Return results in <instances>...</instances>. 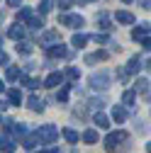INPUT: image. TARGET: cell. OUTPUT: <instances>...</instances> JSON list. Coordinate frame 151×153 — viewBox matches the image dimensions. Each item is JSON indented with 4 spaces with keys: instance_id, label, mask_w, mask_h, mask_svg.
<instances>
[{
    "instance_id": "obj_1",
    "label": "cell",
    "mask_w": 151,
    "mask_h": 153,
    "mask_svg": "<svg viewBox=\"0 0 151 153\" xmlns=\"http://www.w3.org/2000/svg\"><path fill=\"white\" fill-rule=\"evenodd\" d=\"M37 136H39L42 143H54L56 139H59V129H56L54 124H42L39 129H37Z\"/></svg>"
},
{
    "instance_id": "obj_2",
    "label": "cell",
    "mask_w": 151,
    "mask_h": 153,
    "mask_svg": "<svg viewBox=\"0 0 151 153\" xmlns=\"http://www.w3.org/2000/svg\"><path fill=\"white\" fill-rule=\"evenodd\" d=\"M127 139H129L127 131H112V134H107V139H105V148H107V153H115L117 146H120L122 141H127Z\"/></svg>"
},
{
    "instance_id": "obj_3",
    "label": "cell",
    "mask_w": 151,
    "mask_h": 153,
    "mask_svg": "<svg viewBox=\"0 0 151 153\" xmlns=\"http://www.w3.org/2000/svg\"><path fill=\"white\" fill-rule=\"evenodd\" d=\"M90 88H95V90H107V88H110V73H105V71L93 73V75H90Z\"/></svg>"
},
{
    "instance_id": "obj_4",
    "label": "cell",
    "mask_w": 151,
    "mask_h": 153,
    "mask_svg": "<svg viewBox=\"0 0 151 153\" xmlns=\"http://www.w3.org/2000/svg\"><path fill=\"white\" fill-rule=\"evenodd\" d=\"M59 22H61L64 27H83V25H85V20H83L81 15H61Z\"/></svg>"
},
{
    "instance_id": "obj_5",
    "label": "cell",
    "mask_w": 151,
    "mask_h": 153,
    "mask_svg": "<svg viewBox=\"0 0 151 153\" xmlns=\"http://www.w3.org/2000/svg\"><path fill=\"white\" fill-rule=\"evenodd\" d=\"M46 53L51 56V59H66V56H68V49H66L64 44L56 42L54 46H46Z\"/></svg>"
},
{
    "instance_id": "obj_6",
    "label": "cell",
    "mask_w": 151,
    "mask_h": 153,
    "mask_svg": "<svg viewBox=\"0 0 151 153\" xmlns=\"http://www.w3.org/2000/svg\"><path fill=\"white\" fill-rule=\"evenodd\" d=\"M25 32H27V27H25L22 22H15V25L7 29V36H10V39H15V42H20L22 36H25Z\"/></svg>"
},
{
    "instance_id": "obj_7",
    "label": "cell",
    "mask_w": 151,
    "mask_h": 153,
    "mask_svg": "<svg viewBox=\"0 0 151 153\" xmlns=\"http://www.w3.org/2000/svg\"><path fill=\"white\" fill-rule=\"evenodd\" d=\"M39 42H42L44 46H49V44H54V42H59V32H56V29H49V32H44V34L39 36Z\"/></svg>"
},
{
    "instance_id": "obj_8",
    "label": "cell",
    "mask_w": 151,
    "mask_h": 153,
    "mask_svg": "<svg viewBox=\"0 0 151 153\" xmlns=\"http://www.w3.org/2000/svg\"><path fill=\"white\" fill-rule=\"evenodd\" d=\"M61 83H64V75L61 73H51L49 78L44 80V88H59Z\"/></svg>"
},
{
    "instance_id": "obj_9",
    "label": "cell",
    "mask_w": 151,
    "mask_h": 153,
    "mask_svg": "<svg viewBox=\"0 0 151 153\" xmlns=\"http://www.w3.org/2000/svg\"><path fill=\"white\" fill-rule=\"evenodd\" d=\"M146 34H149V25H141V27H134V29H132V39H134V42H141V39H144Z\"/></svg>"
},
{
    "instance_id": "obj_10",
    "label": "cell",
    "mask_w": 151,
    "mask_h": 153,
    "mask_svg": "<svg viewBox=\"0 0 151 153\" xmlns=\"http://www.w3.org/2000/svg\"><path fill=\"white\" fill-rule=\"evenodd\" d=\"M93 122H95L98 129H110V119L105 117L102 112H95V117H93Z\"/></svg>"
},
{
    "instance_id": "obj_11",
    "label": "cell",
    "mask_w": 151,
    "mask_h": 153,
    "mask_svg": "<svg viewBox=\"0 0 151 153\" xmlns=\"http://www.w3.org/2000/svg\"><path fill=\"white\" fill-rule=\"evenodd\" d=\"M115 17H117V22H122V25H134V15L127 12V10H120Z\"/></svg>"
},
{
    "instance_id": "obj_12",
    "label": "cell",
    "mask_w": 151,
    "mask_h": 153,
    "mask_svg": "<svg viewBox=\"0 0 151 153\" xmlns=\"http://www.w3.org/2000/svg\"><path fill=\"white\" fill-rule=\"evenodd\" d=\"M107 51H95V53H90V56H85V63H98V61H105L107 59Z\"/></svg>"
},
{
    "instance_id": "obj_13",
    "label": "cell",
    "mask_w": 151,
    "mask_h": 153,
    "mask_svg": "<svg viewBox=\"0 0 151 153\" xmlns=\"http://www.w3.org/2000/svg\"><path fill=\"white\" fill-rule=\"evenodd\" d=\"M5 80H10V83L20 80V68H15V66H7V68H5Z\"/></svg>"
},
{
    "instance_id": "obj_14",
    "label": "cell",
    "mask_w": 151,
    "mask_h": 153,
    "mask_svg": "<svg viewBox=\"0 0 151 153\" xmlns=\"http://www.w3.org/2000/svg\"><path fill=\"white\" fill-rule=\"evenodd\" d=\"M0 151L12 153V151H15V141H12V139H7V136H0Z\"/></svg>"
},
{
    "instance_id": "obj_15",
    "label": "cell",
    "mask_w": 151,
    "mask_h": 153,
    "mask_svg": "<svg viewBox=\"0 0 151 153\" xmlns=\"http://www.w3.org/2000/svg\"><path fill=\"white\" fill-rule=\"evenodd\" d=\"M37 143H39V136H37V134H34V136H27V134H25V136H22V146L27 148V151H32Z\"/></svg>"
},
{
    "instance_id": "obj_16",
    "label": "cell",
    "mask_w": 151,
    "mask_h": 153,
    "mask_svg": "<svg viewBox=\"0 0 151 153\" xmlns=\"http://www.w3.org/2000/svg\"><path fill=\"white\" fill-rule=\"evenodd\" d=\"M139 68H141V61L137 59V56H134V59H129V63H127V73H129V75L139 73Z\"/></svg>"
},
{
    "instance_id": "obj_17",
    "label": "cell",
    "mask_w": 151,
    "mask_h": 153,
    "mask_svg": "<svg viewBox=\"0 0 151 153\" xmlns=\"http://www.w3.org/2000/svg\"><path fill=\"white\" fill-rule=\"evenodd\" d=\"M7 100H10V105H20V102H22V92L17 90V88H12V90L7 92Z\"/></svg>"
},
{
    "instance_id": "obj_18",
    "label": "cell",
    "mask_w": 151,
    "mask_h": 153,
    "mask_svg": "<svg viewBox=\"0 0 151 153\" xmlns=\"http://www.w3.org/2000/svg\"><path fill=\"white\" fill-rule=\"evenodd\" d=\"M25 25H27L29 29H42V27H44V22H42V17H37V15H32V17H29V20H27Z\"/></svg>"
},
{
    "instance_id": "obj_19",
    "label": "cell",
    "mask_w": 151,
    "mask_h": 153,
    "mask_svg": "<svg viewBox=\"0 0 151 153\" xmlns=\"http://www.w3.org/2000/svg\"><path fill=\"white\" fill-rule=\"evenodd\" d=\"M112 119H115V122H124V119H127V109L117 105L115 109H112Z\"/></svg>"
},
{
    "instance_id": "obj_20",
    "label": "cell",
    "mask_w": 151,
    "mask_h": 153,
    "mask_svg": "<svg viewBox=\"0 0 151 153\" xmlns=\"http://www.w3.org/2000/svg\"><path fill=\"white\" fill-rule=\"evenodd\" d=\"M29 109H34V112H44V102L37 97V95H32V97H29Z\"/></svg>"
},
{
    "instance_id": "obj_21",
    "label": "cell",
    "mask_w": 151,
    "mask_h": 153,
    "mask_svg": "<svg viewBox=\"0 0 151 153\" xmlns=\"http://www.w3.org/2000/svg\"><path fill=\"white\" fill-rule=\"evenodd\" d=\"M134 100H137V92H134V90H127V92L122 95V105H127V107L134 105Z\"/></svg>"
},
{
    "instance_id": "obj_22",
    "label": "cell",
    "mask_w": 151,
    "mask_h": 153,
    "mask_svg": "<svg viewBox=\"0 0 151 153\" xmlns=\"http://www.w3.org/2000/svg\"><path fill=\"white\" fill-rule=\"evenodd\" d=\"M134 92H149V80L146 78H137V85H134Z\"/></svg>"
},
{
    "instance_id": "obj_23",
    "label": "cell",
    "mask_w": 151,
    "mask_h": 153,
    "mask_svg": "<svg viewBox=\"0 0 151 153\" xmlns=\"http://www.w3.org/2000/svg\"><path fill=\"white\" fill-rule=\"evenodd\" d=\"M85 42H88V36H85V34H73V39H71V44H73L76 49L85 46Z\"/></svg>"
},
{
    "instance_id": "obj_24",
    "label": "cell",
    "mask_w": 151,
    "mask_h": 153,
    "mask_svg": "<svg viewBox=\"0 0 151 153\" xmlns=\"http://www.w3.org/2000/svg\"><path fill=\"white\" fill-rule=\"evenodd\" d=\"M83 141H85V143H95V141H98V131H95V129H88V131L83 134Z\"/></svg>"
},
{
    "instance_id": "obj_25",
    "label": "cell",
    "mask_w": 151,
    "mask_h": 153,
    "mask_svg": "<svg viewBox=\"0 0 151 153\" xmlns=\"http://www.w3.org/2000/svg\"><path fill=\"white\" fill-rule=\"evenodd\" d=\"M64 139L71 141V143H78V131H73V129H64Z\"/></svg>"
},
{
    "instance_id": "obj_26",
    "label": "cell",
    "mask_w": 151,
    "mask_h": 153,
    "mask_svg": "<svg viewBox=\"0 0 151 153\" xmlns=\"http://www.w3.org/2000/svg\"><path fill=\"white\" fill-rule=\"evenodd\" d=\"M29 17H32V10L29 7H22L20 12H17V22H27Z\"/></svg>"
},
{
    "instance_id": "obj_27",
    "label": "cell",
    "mask_w": 151,
    "mask_h": 153,
    "mask_svg": "<svg viewBox=\"0 0 151 153\" xmlns=\"http://www.w3.org/2000/svg\"><path fill=\"white\" fill-rule=\"evenodd\" d=\"M17 53H32V44H27V42H17Z\"/></svg>"
},
{
    "instance_id": "obj_28",
    "label": "cell",
    "mask_w": 151,
    "mask_h": 153,
    "mask_svg": "<svg viewBox=\"0 0 151 153\" xmlns=\"http://www.w3.org/2000/svg\"><path fill=\"white\" fill-rule=\"evenodd\" d=\"M98 20H100V29H110V20H107V15H105V12L98 15Z\"/></svg>"
},
{
    "instance_id": "obj_29",
    "label": "cell",
    "mask_w": 151,
    "mask_h": 153,
    "mask_svg": "<svg viewBox=\"0 0 151 153\" xmlns=\"http://www.w3.org/2000/svg\"><path fill=\"white\" fill-rule=\"evenodd\" d=\"M88 107H90V109H95V112H100V109L105 107V102H102V100H90Z\"/></svg>"
},
{
    "instance_id": "obj_30",
    "label": "cell",
    "mask_w": 151,
    "mask_h": 153,
    "mask_svg": "<svg viewBox=\"0 0 151 153\" xmlns=\"http://www.w3.org/2000/svg\"><path fill=\"white\" fill-rule=\"evenodd\" d=\"M12 131L17 134V136H25V134H27V126H25V124H12Z\"/></svg>"
},
{
    "instance_id": "obj_31",
    "label": "cell",
    "mask_w": 151,
    "mask_h": 153,
    "mask_svg": "<svg viewBox=\"0 0 151 153\" xmlns=\"http://www.w3.org/2000/svg\"><path fill=\"white\" fill-rule=\"evenodd\" d=\"M56 100H59V102H66V100H68V85L59 90V95H56Z\"/></svg>"
},
{
    "instance_id": "obj_32",
    "label": "cell",
    "mask_w": 151,
    "mask_h": 153,
    "mask_svg": "<svg viewBox=\"0 0 151 153\" xmlns=\"http://www.w3.org/2000/svg\"><path fill=\"white\" fill-rule=\"evenodd\" d=\"M49 10H51V0H42V3H39V12H42V15H46Z\"/></svg>"
},
{
    "instance_id": "obj_33",
    "label": "cell",
    "mask_w": 151,
    "mask_h": 153,
    "mask_svg": "<svg viewBox=\"0 0 151 153\" xmlns=\"http://www.w3.org/2000/svg\"><path fill=\"white\" fill-rule=\"evenodd\" d=\"M66 78L68 80H78V68H68L66 71Z\"/></svg>"
},
{
    "instance_id": "obj_34",
    "label": "cell",
    "mask_w": 151,
    "mask_h": 153,
    "mask_svg": "<svg viewBox=\"0 0 151 153\" xmlns=\"http://www.w3.org/2000/svg\"><path fill=\"white\" fill-rule=\"evenodd\" d=\"M71 3H73V0H56V5H59L61 10H66V7H71Z\"/></svg>"
},
{
    "instance_id": "obj_35",
    "label": "cell",
    "mask_w": 151,
    "mask_h": 153,
    "mask_svg": "<svg viewBox=\"0 0 151 153\" xmlns=\"http://www.w3.org/2000/svg\"><path fill=\"white\" fill-rule=\"evenodd\" d=\"M93 42H98V44H107V36H105V34H95V36H93Z\"/></svg>"
},
{
    "instance_id": "obj_36",
    "label": "cell",
    "mask_w": 151,
    "mask_h": 153,
    "mask_svg": "<svg viewBox=\"0 0 151 153\" xmlns=\"http://www.w3.org/2000/svg\"><path fill=\"white\" fill-rule=\"evenodd\" d=\"M141 44H144V49H146V51H151V39H149V36H144Z\"/></svg>"
},
{
    "instance_id": "obj_37",
    "label": "cell",
    "mask_w": 151,
    "mask_h": 153,
    "mask_svg": "<svg viewBox=\"0 0 151 153\" xmlns=\"http://www.w3.org/2000/svg\"><path fill=\"white\" fill-rule=\"evenodd\" d=\"M7 5H10V7H20L22 0H7Z\"/></svg>"
},
{
    "instance_id": "obj_38",
    "label": "cell",
    "mask_w": 151,
    "mask_h": 153,
    "mask_svg": "<svg viewBox=\"0 0 151 153\" xmlns=\"http://www.w3.org/2000/svg\"><path fill=\"white\" fill-rule=\"evenodd\" d=\"M7 107H10V102H7V100H0V112H5Z\"/></svg>"
},
{
    "instance_id": "obj_39",
    "label": "cell",
    "mask_w": 151,
    "mask_h": 153,
    "mask_svg": "<svg viewBox=\"0 0 151 153\" xmlns=\"http://www.w3.org/2000/svg\"><path fill=\"white\" fill-rule=\"evenodd\" d=\"M0 63H7V53H5L3 49H0Z\"/></svg>"
},
{
    "instance_id": "obj_40",
    "label": "cell",
    "mask_w": 151,
    "mask_h": 153,
    "mask_svg": "<svg viewBox=\"0 0 151 153\" xmlns=\"http://www.w3.org/2000/svg\"><path fill=\"white\" fill-rule=\"evenodd\" d=\"M141 7L144 10H151V0H141Z\"/></svg>"
},
{
    "instance_id": "obj_41",
    "label": "cell",
    "mask_w": 151,
    "mask_h": 153,
    "mask_svg": "<svg viewBox=\"0 0 151 153\" xmlns=\"http://www.w3.org/2000/svg\"><path fill=\"white\" fill-rule=\"evenodd\" d=\"M39 153H59L56 148H44V151H39Z\"/></svg>"
},
{
    "instance_id": "obj_42",
    "label": "cell",
    "mask_w": 151,
    "mask_h": 153,
    "mask_svg": "<svg viewBox=\"0 0 151 153\" xmlns=\"http://www.w3.org/2000/svg\"><path fill=\"white\" fill-rule=\"evenodd\" d=\"M76 3H81V5H85V3H93V0H76Z\"/></svg>"
},
{
    "instance_id": "obj_43",
    "label": "cell",
    "mask_w": 151,
    "mask_h": 153,
    "mask_svg": "<svg viewBox=\"0 0 151 153\" xmlns=\"http://www.w3.org/2000/svg\"><path fill=\"white\" fill-rule=\"evenodd\" d=\"M146 71H151V59H149V61H146Z\"/></svg>"
},
{
    "instance_id": "obj_44",
    "label": "cell",
    "mask_w": 151,
    "mask_h": 153,
    "mask_svg": "<svg viewBox=\"0 0 151 153\" xmlns=\"http://www.w3.org/2000/svg\"><path fill=\"white\" fill-rule=\"evenodd\" d=\"M3 90H5V83H3V80H0V92H3Z\"/></svg>"
},
{
    "instance_id": "obj_45",
    "label": "cell",
    "mask_w": 151,
    "mask_h": 153,
    "mask_svg": "<svg viewBox=\"0 0 151 153\" xmlns=\"http://www.w3.org/2000/svg\"><path fill=\"white\" fill-rule=\"evenodd\" d=\"M146 151H149V153H151V143H146Z\"/></svg>"
},
{
    "instance_id": "obj_46",
    "label": "cell",
    "mask_w": 151,
    "mask_h": 153,
    "mask_svg": "<svg viewBox=\"0 0 151 153\" xmlns=\"http://www.w3.org/2000/svg\"><path fill=\"white\" fill-rule=\"evenodd\" d=\"M3 20H5V15H3V12H0V22H3Z\"/></svg>"
},
{
    "instance_id": "obj_47",
    "label": "cell",
    "mask_w": 151,
    "mask_h": 153,
    "mask_svg": "<svg viewBox=\"0 0 151 153\" xmlns=\"http://www.w3.org/2000/svg\"><path fill=\"white\" fill-rule=\"evenodd\" d=\"M0 46H3V36H0Z\"/></svg>"
},
{
    "instance_id": "obj_48",
    "label": "cell",
    "mask_w": 151,
    "mask_h": 153,
    "mask_svg": "<svg viewBox=\"0 0 151 153\" xmlns=\"http://www.w3.org/2000/svg\"><path fill=\"white\" fill-rule=\"evenodd\" d=\"M124 3H132V0H124Z\"/></svg>"
}]
</instances>
